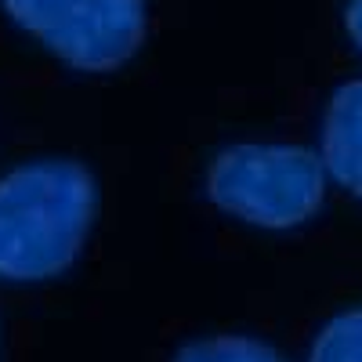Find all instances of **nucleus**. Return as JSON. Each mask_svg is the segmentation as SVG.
I'll list each match as a JSON object with an SVG mask.
<instances>
[{"label":"nucleus","mask_w":362,"mask_h":362,"mask_svg":"<svg viewBox=\"0 0 362 362\" xmlns=\"http://www.w3.org/2000/svg\"><path fill=\"white\" fill-rule=\"evenodd\" d=\"M322 167L362 199V76L334 90L322 116Z\"/></svg>","instance_id":"4"},{"label":"nucleus","mask_w":362,"mask_h":362,"mask_svg":"<svg viewBox=\"0 0 362 362\" xmlns=\"http://www.w3.org/2000/svg\"><path fill=\"white\" fill-rule=\"evenodd\" d=\"M344 25H348V37L355 40V47L362 51V0H348V8H344Z\"/></svg>","instance_id":"7"},{"label":"nucleus","mask_w":362,"mask_h":362,"mask_svg":"<svg viewBox=\"0 0 362 362\" xmlns=\"http://www.w3.org/2000/svg\"><path fill=\"white\" fill-rule=\"evenodd\" d=\"M206 196L257 228H297L326 196V167L300 145H232L206 167Z\"/></svg>","instance_id":"2"},{"label":"nucleus","mask_w":362,"mask_h":362,"mask_svg":"<svg viewBox=\"0 0 362 362\" xmlns=\"http://www.w3.org/2000/svg\"><path fill=\"white\" fill-rule=\"evenodd\" d=\"M308 362H362V308L334 315L308 351Z\"/></svg>","instance_id":"6"},{"label":"nucleus","mask_w":362,"mask_h":362,"mask_svg":"<svg viewBox=\"0 0 362 362\" xmlns=\"http://www.w3.org/2000/svg\"><path fill=\"white\" fill-rule=\"evenodd\" d=\"M54 58L80 73H116L145 44L141 0H0Z\"/></svg>","instance_id":"3"},{"label":"nucleus","mask_w":362,"mask_h":362,"mask_svg":"<svg viewBox=\"0 0 362 362\" xmlns=\"http://www.w3.org/2000/svg\"><path fill=\"white\" fill-rule=\"evenodd\" d=\"M170 362H286L272 344L243 334H214L181 344Z\"/></svg>","instance_id":"5"},{"label":"nucleus","mask_w":362,"mask_h":362,"mask_svg":"<svg viewBox=\"0 0 362 362\" xmlns=\"http://www.w3.org/2000/svg\"><path fill=\"white\" fill-rule=\"evenodd\" d=\"M98 181L80 160H29L0 177V279H54L80 257Z\"/></svg>","instance_id":"1"}]
</instances>
